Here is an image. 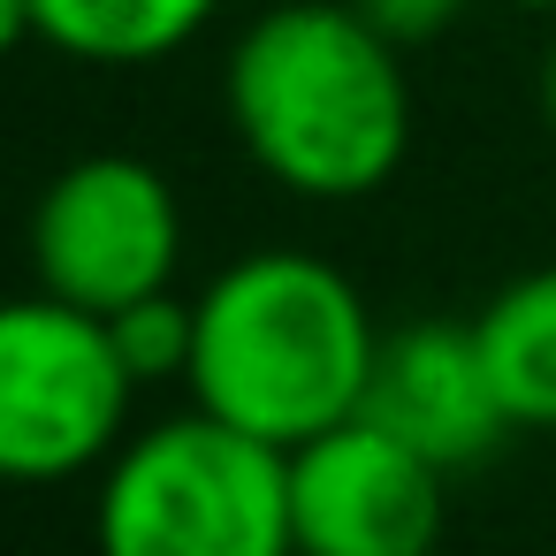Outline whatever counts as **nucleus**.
I'll return each instance as SVG.
<instances>
[{
    "label": "nucleus",
    "instance_id": "39448f33",
    "mask_svg": "<svg viewBox=\"0 0 556 556\" xmlns=\"http://www.w3.org/2000/svg\"><path fill=\"white\" fill-rule=\"evenodd\" d=\"M176 260H184V206L153 161L92 153L39 191L31 267L47 298L115 320L123 305L176 290Z\"/></svg>",
    "mask_w": 556,
    "mask_h": 556
},
{
    "label": "nucleus",
    "instance_id": "0eeeda50",
    "mask_svg": "<svg viewBox=\"0 0 556 556\" xmlns=\"http://www.w3.org/2000/svg\"><path fill=\"white\" fill-rule=\"evenodd\" d=\"M358 419H374L381 434H396L404 450H419L442 472L480 465L510 434V412H503V396L488 381L472 320L465 328L457 320H412V328L381 336V358H374Z\"/></svg>",
    "mask_w": 556,
    "mask_h": 556
},
{
    "label": "nucleus",
    "instance_id": "9b49d317",
    "mask_svg": "<svg viewBox=\"0 0 556 556\" xmlns=\"http://www.w3.org/2000/svg\"><path fill=\"white\" fill-rule=\"evenodd\" d=\"M351 9L404 54V47H427V39H442L465 9H472V0H351Z\"/></svg>",
    "mask_w": 556,
    "mask_h": 556
},
{
    "label": "nucleus",
    "instance_id": "ddd939ff",
    "mask_svg": "<svg viewBox=\"0 0 556 556\" xmlns=\"http://www.w3.org/2000/svg\"><path fill=\"white\" fill-rule=\"evenodd\" d=\"M510 9H533V16H541V9H556V0H510Z\"/></svg>",
    "mask_w": 556,
    "mask_h": 556
},
{
    "label": "nucleus",
    "instance_id": "6e6552de",
    "mask_svg": "<svg viewBox=\"0 0 556 556\" xmlns=\"http://www.w3.org/2000/svg\"><path fill=\"white\" fill-rule=\"evenodd\" d=\"M222 0H0V31L16 47H54L92 70H146L191 47Z\"/></svg>",
    "mask_w": 556,
    "mask_h": 556
},
{
    "label": "nucleus",
    "instance_id": "f257e3e1",
    "mask_svg": "<svg viewBox=\"0 0 556 556\" xmlns=\"http://www.w3.org/2000/svg\"><path fill=\"white\" fill-rule=\"evenodd\" d=\"M229 130L267 184L313 206L374 199L412 153V85L351 0H282L222 70Z\"/></svg>",
    "mask_w": 556,
    "mask_h": 556
},
{
    "label": "nucleus",
    "instance_id": "7ed1b4c3",
    "mask_svg": "<svg viewBox=\"0 0 556 556\" xmlns=\"http://www.w3.org/2000/svg\"><path fill=\"white\" fill-rule=\"evenodd\" d=\"M100 556H298L290 450H267L214 412L161 419L115 450L92 503Z\"/></svg>",
    "mask_w": 556,
    "mask_h": 556
},
{
    "label": "nucleus",
    "instance_id": "1a4fd4ad",
    "mask_svg": "<svg viewBox=\"0 0 556 556\" xmlns=\"http://www.w3.org/2000/svg\"><path fill=\"white\" fill-rule=\"evenodd\" d=\"M472 343L488 358V381L510 412V427L556 434V267H533L503 282L472 313Z\"/></svg>",
    "mask_w": 556,
    "mask_h": 556
},
{
    "label": "nucleus",
    "instance_id": "423d86ee",
    "mask_svg": "<svg viewBox=\"0 0 556 556\" xmlns=\"http://www.w3.org/2000/svg\"><path fill=\"white\" fill-rule=\"evenodd\" d=\"M290 533L298 556H434L442 465L374 419L328 427L320 442L290 450Z\"/></svg>",
    "mask_w": 556,
    "mask_h": 556
},
{
    "label": "nucleus",
    "instance_id": "f8f14e48",
    "mask_svg": "<svg viewBox=\"0 0 556 556\" xmlns=\"http://www.w3.org/2000/svg\"><path fill=\"white\" fill-rule=\"evenodd\" d=\"M541 115H548V130H556V47L541 54Z\"/></svg>",
    "mask_w": 556,
    "mask_h": 556
},
{
    "label": "nucleus",
    "instance_id": "f03ea898",
    "mask_svg": "<svg viewBox=\"0 0 556 556\" xmlns=\"http://www.w3.org/2000/svg\"><path fill=\"white\" fill-rule=\"evenodd\" d=\"M381 358V328L343 267L313 252H244L199 290L191 396L222 427L305 450L328 427H351Z\"/></svg>",
    "mask_w": 556,
    "mask_h": 556
},
{
    "label": "nucleus",
    "instance_id": "9d476101",
    "mask_svg": "<svg viewBox=\"0 0 556 556\" xmlns=\"http://www.w3.org/2000/svg\"><path fill=\"white\" fill-rule=\"evenodd\" d=\"M108 328H115V351L138 374V389L146 381H176V374H191V351H199V298L161 290V298L123 305Z\"/></svg>",
    "mask_w": 556,
    "mask_h": 556
},
{
    "label": "nucleus",
    "instance_id": "20e7f679",
    "mask_svg": "<svg viewBox=\"0 0 556 556\" xmlns=\"http://www.w3.org/2000/svg\"><path fill=\"white\" fill-rule=\"evenodd\" d=\"M138 374L115 328L62 298H16L0 313V465L16 480H77L115 465Z\"/></svg>",
    "mask_w": 556,
    "mask_h": 556
}]
</instances>
